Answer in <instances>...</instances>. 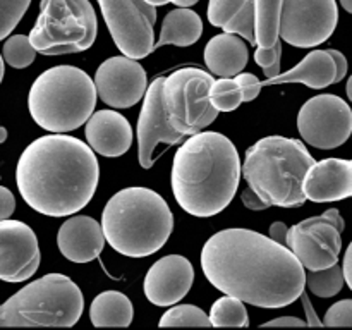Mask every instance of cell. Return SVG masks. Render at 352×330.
<instances>
[{
  "mask_svg": "<svg viewBox=\"0 0 352 330\" xmlns=\"http://www.w3.org/2000/svg\"><path fill=\"white\" fill-rule=\"evenodd\" d=\"M201 268L223 294L260 308H284L301 298L306 272L284 244L250 229L213 234L201 251Z\"/></svg>",
  "mask_w": 352,
  "mask_h": 330,
  "instance_id": "obj_1",
  "label": "cell"
},
{
  "mask_svg": "<svg viewBox=\"0 0 352 330\" xmlns=\"http://www.w3.org/2000/svg\"><path fill=\"white\" fill-rule=\"evenodd\" d=\"M100 177L91 146L78 138L55 133L28 144L16 168L24 201L48 217H65L91 201Z\"/></svg>",
  "mask_w": 352,
  "mask_h": 330,
  "instance_id": "obj_2",
  "label": "cell"
},
{
  "mask_svg": "<svg viewBox=\"0 0 352 330\" xmlns=\"http://www.w3.org/2000/svg\"><path fill=\"white\" fill-rule=\"evenodd\" d=\"M239 181V153L232 141L220 133L192 134L174 157L172 191L189 215L206 219L226 210L236 196Z\"/></svg>",
  "mask_w": 352,
  "mask_h": 330,
  "instance_id": "obj_3",
  "label": "cell"
},
{
  "mask_svg": "<svg viewBox=\"0 0 352 330\" xmlns=\"http://www.w3.org/2000/svg\"><path fill=\"white\" fill-rule=\"evenodd\" d=\"M174 229V215L167 201L148 188H126L116 192L102 213L107 243L129 258L157 253Z\"/></svg>",
  "mask_w": 352,
  "mask_h": 330,
  "instance_id": "obj_4",
  "label": "cell"
},
{
  "mask_svg": "<svg viewBox=\"0 0 352 330\" xmlns=\"http://www.w3.org/2000/svg\"><path fill=\"white\" fill-rule=\"evenodd\" d=\"M315 162L302 141L267 136L248 148L243 172L268 206L294 208L306 203L302 182Z\"/></svg>",
  "mask_w": 352,
  "mask_h": 330,
  "instance_id": "obj_5",
  "label": "cell"
},
{
  "mask_svg": "<svg viewBox=\"0 0 352 330\" xmlns=\"http://www.w3.org/2000/svg\"><path fill=\"white\" fill-rule=\"evenodd\" d=\"M93 79L74 65H57L36 78L28 107L34 122L50 133H69L86 124L96 105Z\"/></svg>",
  "mask_w": 352,
  "mask_h": 330,
  "instance_id": "obj_6",
  "label": "cell"
},
{
  "mask_svg": "<svg viewBox=\"0 0 352 330\" xmlns=\"http://www.w3.org/2000/svg\"><path fill=\"white\" fill-rule=\"evenodd\" d=\"M82 309L78 284L67 275L48 274L0 305V327H72Z\"/></svg>",
  "mask_w": 352,
  "mask_h": 330,
  "instance_id": "obj_7",
  "label": "cell"
},
{
  "mask_svg": "<svg viewBox=\"0 0 352 330\" xmlns=\"http://www.w3.org/2000/svg\"><path fill=\"white\" fill-rule=\"evenodd\" d=\"M98 21L89 0H41L30 41L41 55L85 52L95 43Z\"/></svg>",
  "mask_w": 352,
  "mask_h": 330,
  "instance_id": "obj_8",
  "label": "cell"
},
{
  "mask_svg": "<svg viewBox=\"0 0 352 330\" xmlns=\"http://www.w3.org/2000/svg\"><path fill=\"white\" fill-rule=\"evenodd\" d=\"M213 76L203 69L186 67L164 78L162 98L170 126L182 136H192L208 127L219 116L210 102Z\"/></svg>",
  "mask_w": 352,
  "mask_h": 330,
  "instance_id": "obj_9",
  "label": "cell"
},
{
  "mask_svg": "<svg viewBox=\"0 0 352 330\" xmlns=\"http://www.w3.org/2000/svg\"><path fill=\"white\" fill-rule=\"evenodd\" d=\"M342 215L337 208L327 210L287 230V248L308 270H323L339 261L344 232Z\"/></svg>",
  "mask_w": 352,
  "mask_h": 330,
  "instance_id": "obj_10",
  "label": "cell"
},
{
  "mask_svg": "<svg viewBox=\"0 0 352 330\" xmlns=\"http://www.w3.org/2000/svg\"><path fill=\"white\" fill-rule=\"evenodd\" d=\"M103 19L117 48L131 58H144L155 50L157 9L144 0H98Z\"/></svg>",
  "mask_w": 352,
  "mask_h": 330,
  "instance_id": "obj_11",
  "label": "cell"
},
{
  "mask_svg": "<svg viewBox=\"0 0 352 330\" xmlns=\"http://www.w3.org/2000/svg\"><path fill=\"white\" fill-rule=\"evenodd\" d=\"M339 21L336 0H282L280 38L299 48L322 45Z\"/></svg>",
  "mask_w": 352,
  "mask_h": 330,
  "instance_id": "obj_12",
  "label": "cell"
},
{
  "mask_svg": "<svg viewBox=\"0 0 352 330\" xmlns=\"http://www.w3.org/2000/svg\"><path fill=\"white\" fill-rule=\"evenodd\" d=\"M298 129L311 146L333 150L351 138L352 110L337 95L313 96L299 110Z\"/></svg>",
  "mask_w": 352,
  "mask_h": 330,
  "instance_id": "obj_13",
  "label": "cell"
},
{
  "mask_svg": "<svg viewBox=\"0 0 352 330\" xmlns=\"http://www.w3.org/2000/svg\"><path fill=\"white\" fill-rule=\"evenodd\" d=\"M95 88L103 103L113 109H129L144 96L146 71L127 55L110 57L96 69Z\"/></svg>",
  "mask_w": 352,
  "mask_h": 330,
  "instance_id": "obj_14",
  "label": "cell"
},
{
  "mask_svg": "<svg viewBox=\"0 0 352 330\" xmlns=\"http://www.w3.org/2000/svg\"><path fill=\"white\" fill-rule=\"evenodd\" d=\"M164 78H157L143 96L140 120H138V158L143 168L153 167L157 160V148L160 144L172 146L184 140L181 133L170 126L162 98Z\"/></svg>",
  "mask_w": 352,
  "mask_h": 330,
  "instance_id": "obj_15",
  "label": "cell"
},
{
  "mask_svg": "<svg viewBox=\"0 0 352 330\" xmlns=\"http://www.w3.org/2000/svg\"><path fill=\"white\" fill-rule=\"evenodd\" d=\"M36 234L19 220H0V280L24 282L40 267Z\"/></svg>",
  "mask_w": 352,
  "mask_h": 330,
  "instance_id": "obj_16",
  "label": "cell"
},
{
  "mask_svg": "<svg viewBox=\"0 0 352 330\" xmlns=\"http://www.w3.org/2000/svg\"><path fill=\"white\" fill-rule=\"evenodd\" d=\"M195 282V268L181 254H167L151 265L144 277V296L155 306H172L181 301Z\"/></svg>",
  "mask_w": 352,
  "mask_h": 330,
  "instance_id": "obj_17",
  "label": "cell"
},
{
  "mask_svg": "<svg viewBox=\"0 0 352 330\" xmlns=\"http://www.w3.org/2000/svg\"><path fill=\"white\" fill-rule=\"evenodd\" d=\"M306 199L315 203L352 198V160L325 158L315 162L302 182Z\"/></svg>",
  "mask_w": 352,
  "mask_h": 330,
  "instance_id": "obj_18",
  "label": "cell"
},
{
  "mask_svg": "<svg viewBox=\"0 0 352 330\" xmlns=\"http://www.w3.org/2000/svg\"><path fill=\"white\" fill-rule=\"evenodd\" d=\"M57 244L60 253L74 263L93 261L105 246L102 223L88 215L72 217L58 229Z\"/></svg>",
  "mask_w": 352,
  "mask_h": 330,
  "instance_id": "obj_19",
  "label": "cell"
},
{
  "mask_svg": "<svg viewBox=\"0 0 352 330\" xmlns=\"http://www.w3.org/2000/svg\"><path fill=\"white\" fill-rule=\"evenodd\" d=\"M86 140L93 151L103 157H120L133 143L129 120L116 110H98L86 120Z\"/></svg>",
  "mask_w": 352,
  "mask_h": 330,
  "instance_id": "obj_20",
  "label": "cell"
},
{
  "mask_svg": "<svg viewBox=\"0 0 352 330\" xmlns=\"http://www.w3.org/2000/svg\"><path fill=\"white\" fill-rule=\"evenodd\" d=\"M336 78L337 67L330 50H313L291 71L261 81V88L272 85H285V82H302L308 88L322 89L333 85Z\"/></svg>",
  "mask_w": 352,
  "mask_h": 330,
  "instance_id": "obj_21",
  "label": "cell"
},
{
  "mask_svg": "<svg viewBox=\"0 0 352 330\" xmlns=\"http://www.w3.org/2000/svg\"><path fill=\"white\" fill-rule=\"evenodd\" d=\"M205 64L220 78H232L243 72L248 64V47L234 33L213 36L205 48Z\"/></svg>",
  "mask_w": 352,
  "mask_h": 330,
  "instance_id": "obj_22",
  "label": "cell"
},
{
  "mask_svg": "<svg viewBox=\"0 0 352 330\" xmlns=\"http://www.w3.org/2000/svg\"><path fill=\"white\" fill-rule=\"evenodd\" d=\"M208 21L254 45V0H210Z\"/></svg>",
  "mask_w": 352,
  "mask_h": 330,
  "instance_id": "obj_23",
  "label": "cell"
},
{
  "mask_svg": "<svg viewBox=\"0 0 352 330\" xmlns=\"http://www.w3.org/2000/svg\"><path fill=\"white\" fill-rule=\"evenodd\" d=\"M203 33V21L195 10L189 7L170 10L165 16L162 24L160 38L155 43V48L165 47V45H175V47H189L199 40Z\"/></svg>",
  "mask_w": 352,
  "mask_h": 330,
  "instance_id": "obj_24",
  "label": "cell"
},
{
  "mask_svg": "<svg viewBox=\"0 0 352 330\" xmlns=\"http://www.w3.org/2000/svg\"><path fill=\"white\" fill-rule=\"evenodd\" d=\"M133 316V302L119 291L102 292L89 308V320L95 327H129Z\"/></svg>",
  "mask_w": 352,
  "mask_h": 330,
  "instance_id": "obj_25",
  "label": "cell"
},
{
  "mask_svg": "<svg viewBox=\"0 0 352 330\" xmlns=\"http://www.w3.org/2000/svg\"><path fill=\"white\" fill-rule=\"evenodd\" d=\"M282 0H254V47L270 48L280 38Z\"/></svg>",
  "mask_w": 352,
  "mask_h": 330,
  "instance_id": "obj_26",
  "label": "cell"
},
{
  "mask_svg": "<svg viewBox=\"0 0 352 330\" xmlns=\"http://www.w3.org/2000/svg\"><path fill=\"white\" fill-rule=\"evenodd\" d=\"M210 322L213 327H248V309L241 299L226 294L217 299L210 311Z\"/></svg>",
  "mask_w": 352,
  "mask_h": 330,
  "instance_id": "obj_27",
  "label": "cell"
},
{
  "mask_svg": "<svg viewBox=\"0 0 352 330\" xmlns=\"http://www.w3.org/2000/svg\"><path fill=\"white\" fill-rule=\"evenodd\" d=\"M344 282L346 280H344L342 267L339 263L323 270H309V274H306V285L318 298H332L339 294L344 287Z\"/></svg>",
  "mask_w": 352,
  "mask_h": 330,
  "instance_id": "obj_28",
  "label": "cell"
},
{
  "mask_svg": "<svg viewBox=\"0 0 352 330\" xmlns=\"http://www.w3.org/2000/svg\"><path fill=\"white\" fill-rule=\"evenodd\" d=\"M210 102L219 112H234L243 100V88L236 78L213 79L210 86Z\"/></svg>",
  "mask_w": 352,
  "mask_h": 330,
  "instance_id": "obj_29",
  "label": "cell"
},
{
  "mask_svg": "<svg viewBox=\"0 0 352 330\" xmlns=\"http://www.w3.org/2000/svg\"><path fill=\"white\" fill-rule=\"evenodd\" d=\"M160 327H210V316L192 305H179L168 309L158 322Z\"/></svg>",
  "mask_w": 352,
  "mask_h": 330,
  "instance_id": "obj_30",
  "label": "cell"
},
{
  "mask_svg": "<svg viewBox=\"0 0 352 330\" xmlns=\"http://www.w3.org/2000/svg\"><path fill=\"white\" fill-rule=\"evenodd\" d=\"M2 54L3 60L14 69L28 67V65L33 64L34 57H36V50L31 45L30 36H24V34H14V36H10L3 43Z\"/></svg>",
  "mask_w": 352,
  "mask_h": 330,
  "instance_id": "obj_31",
  "label": "cell"
},
{
  "mask_svg": "<svg viewBox=\"0 0 352 330\" xmlns=\"http://www.w3.org/2000/svg\"><path fill=\"white\" fill-rule=\"evenodd\" d=\"M30 3L31 0H0V41L12 33Z\"/></svg>",
  "mask_w": 352,
  "mask_h": 330,
  "instance_id": "obj_32",
  "label": "cell"
},
{
  "mask_svg": "<svg viewBox=\"0 0 352 330\" xmlns=\"http://www.w3.org/2000/svg\"><path fill=\"white\" fill-rule=\"evenodd\" d=\"M280 55H282V43H275L270 48L258 47L254 52V60L256 64L263 69L267 78H274V76L280 74Z\"/></svg>",
  "mask_w": 352,
  "mask_h": 330,
  "instance_id": "obj_33",
  "label": "cell"
},
{
  "mask_svg": "<svg viewBox=\"0 0 352 330\" xmlns=\"http://www.w3.org/2000/svg\"><path fill=\"white\" fill-rule=\"evenodd\" d=\"M323 325L352 327V299H342L330 306L323 318Z\"/></svg>",
  "mask_w": 352,
  "mask_h": 330,
  "instance_id": "obj_34",
  "label": "cell"
},
{
  "mask_svg": "<svg viewBox=\"0 0 352 330\" xmlns=\"http://www.w3.org/2000/svg\"><path fill=\"white\" fill-rule=\"evenodd\" d=\"M236 79L239 81L241 88H243V100L244 102H253L261 91V81L251 72H239L236 76Z\"/></svg>",
  "mask_w": 352,
  "mask_h": 330,
  "instance_id": "obj_35",
  "label": "cell"
},
{
  "mask_svg": "<svg viewBox=\"0 0 352 330\" xmlns=\"http://www.w3.org/2000/svg\"><path fill=\"white\" fill-rule=\"evenodd\" d=\"M16 208V198L7 188L0 186V220L9 219Z\"/></svg>",
  "mask_w": 352,
  "mask_h": 330,
  "instance_id": "obj_36",
  "label": "cell"
},
{
  "mask_svg": "<svg viewBox=\"0 0 352 330\" xmlns=\"http://www.w3.org/2000/svg\"><path fill=\"white\" fill-rule=\"evenodd\" d=\"M241 199H243L244 206H248L250 210H256V212H258V210H267L268 208L267 203H265L263 199H261L260 196H258L256 192H254L253 189L250 188V186H248V188L243 191V195H241Z\"/></svg>",
  "mask_w": 352,
  "mask_h": 330,
  "instance_id": "obj_37",
  "label": "cell"
},
{
  "mask_svg": "<svg viewBox=\"0 0 352 330\" xmlns=\"http://www.w3.org/2000/svg\"><path fill=\"white\" fill-rule=\"evenodd\" d=\"M287 230L289 227L285 226L284 222L272 223L270 229H268V232H270V239H274L275 243L287 246Z\"/></svg>",
  "mask_w": 352,
  "mask_h": 330,
  "instance_id": "obj_38",
  "label": "cell"
},
{
  "mask_svg": "<svg viewBox=\"0 0 352 330\" xmlns=\"http://www.w3.org/2000/svg\"><path fill=\"white\" fill-rule=\"evenodd\" d=\"M330 55H332L333 60H336V67H337L336 82H339V81H342L347 74V67H349V65H347V58L344 57L342 52L333 50V48H330Z\"/></svg>",
  "mask_w": 352,
  "mask_h": 330,
  "instance_id": "obj_39",
  "label": "cell"
},
{
  "mask_svg": "<svg viewBox=\"0 0 352 330\" xmlns=\"http://www.w3.org/2000/svg\"><path fill=\"white\" fill-rule=\"evenodd\" d=\"M306 322H302L298 316H278V318L270 320L263 327H305Z\"/></svg>",
  "mask_w": 352,
  "mask_h": 330,
  "instance_id": "obj_40",
  "label": "cell"
},
{
  "mask_svg": "<svg viewBox=\"0 0 352 330\" xmlns=\"http://www.w3.org/2000/svg\"><path fill=\"white\" fill-rule=\"evenodd\" d=\"M342 274H344V280L347 282V285H349V289L352 291V241L349 248H347L346 254H344Z\"/></svg>",
  "mask_w": 352,
  "mask_h": 330,
  "instance_id": "obj_41",
  "label": "cell"
},
{
  "mask_svg": "<svg viewBox=\"0 0 352 330\" xmlns=\"http://www.w3.org/2000/svg\"><path fill=\"white\" fill-rule=\"evenodd\" d=\"M301 296H302V294H301ZM302 299H305V308L308 309V315H309V322H308V325H323V322H320V320L316 318L315 311H313L311 306H309L308 298H306V296H302Z\"/></svg>",
  "mask_w": 352,
  "mask_h": 330,
  "instance_id": "obj_42",
  "label": "cell"
},
{
  "mask_svg": "<svg viewBox=\"0 0 352 330\" xmlns=\"http://www.w3.org/2000/svg\"><path fill=\"white\" fill-rule=\"evenodd\" d=\"M199 0H172V3H175V6L179 7H192L195 3H198Z\"/></svg>",
  "mask_w": 352,
  "mask_h": 330,
  "instance_id": "obj_43",
  "label": "cell"
},
{
  "mask_svg": "<svg viewBox=\"0 0 352 330\" xmlns=\"http://www.w3.org/2000/svg\"><path fill=\"white\" fill-rule=\"evenodd\" d=\"M146 3H150V6L153 7H158V6H165V3H170L172 0H144Z\"/></svg>",
  "mask_w": 352,
  "mask_h": 330,
  "instance_id": "obj_44",
  "label": "cell"
},
{
  "mask_svg": "<svg viewBox=\"0 0 352 330\" xmlns=\"http://www.w3.org/2000/svg\"><path fill=\"white\" fill-rule=\"evenodd\" d=\"M340 6H342L347 12L352 14V0H340Z\"/></svg>",
  "mask_w": 352,
  "mask_h": 330,
  "instance_id": "obj_45",
  "label": "cell"
},
{
  "mask_svg": "<svg viewBox=\"0 0 352 330\" xmlns=\"http://www.w3.org/2000/svg\"><path fill=\"white\" fill-rule=\"evenodd\" d=\"M346 93H347V98L352 102V76L347 79V86H346Z\"/></svg>",
  "mask_w": 352,
  "mask_h": 330,
  "instance_id": "obj_46",
  "label": "cell"
},
{
  "mask_svg": "<svg viewBox=\"0 0 352 330\" xmlns=\"http://www.w3.org/2000/svg\"><path fill=\"white\" fill-rule=\"evenodd\" d=\"M6 140H7V129L0 126V143H3Z\"/></svg>",
  "mask_w": 352,
  "mask_h": 330,
  "instance_id": "obj_47",
  "label": "cell"
},
{
  "mask_svg": "<svg viewBox=\"0 0 352 330\" xmlns=\"http://www.w3.org/2000/svg\"><path fill=\"white\" fill-rule=\"evenodd\" d=\"M3 71H6V69H3V57L0 55V82H2L3 79Z\"/></svg>",
  "mask_w": 352,
  "mask_h": 330,
  "instance_id": "obj_48",
  "label": "cell"
},
{
  "mask_svg": "<svg viewBox=\"0 0 352 330\" xmlns=\"http://www.w3.org/2000/svg\"><path fill=\"white\" fill-rule=\"evenodd\" d=\"M351 134H352V133H351Z\"/></svg>",
  "mask_w": 352,
  "mask_h": 330,
  "instance_id": "obj_49",
  "label": "cell"
}]
</instances>
